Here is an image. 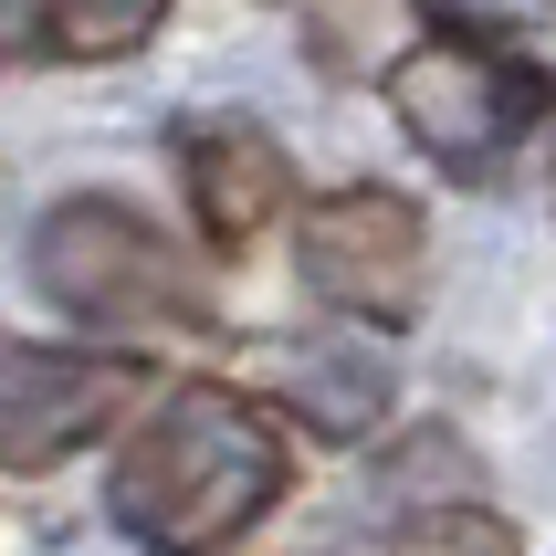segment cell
<instances>
[{"instance_id": "6da1fadb", "label": "cell", "mask_w": 556, "mask_h": 556, "mask_svg": "<svg viewBox=\"0 0 556 556\" xmlns=\"http://www.w3.org/2000/svg\"><path fill=\"white\" fill-rule=\"evenodd\" d=\"M283 483L294 463H283L263 400H242L231 378H179L126 431L116 472H105V515L148 556H220L283 504Z\"/></svg>"}, {"instance_id": "7a4b0ae2", "label": "cell", "mask_w": 556, "mask_h": 556, "mask_svg": "<svg viewBox=\"0 0 556 556\" xmlns=\"http://www.w3.org/2000/svg\"><path fill=\"white\" fill-rule=\"evenodd\" d=\"M22 263H31V283H42L53 315L105 326V337H189V326H211L200 263H189L137 200H116V189L53 200V211L31 220Z\"/></svg>"}, {"instance_id": "3957f363", "label": "cell", "mask_w": 556, "mask_h": 556, "mask_svg": "<svg viewBox=\"0 0 556 556\" xmlns=\"http://www.w3.org/2000/svg\"><path fill=\"white\" fill-rule=\"evenodd\" d=\"M389 116H400V137L431 157L441 179L483 189V179H504L515 148L556 116V74L526 63V53H504V42L441 31V42L389 63Z\"/></svg>"}, {"instance_id": "277c9868", "label": "cell", "mask_w": 556, "mask_h": 556, "mask_svg": "<svg viewBox=\"0 0 556 556\" xmlns=\"http://www.w3.org/2000/svg\"><path fill=\"white\" fill-rule=\"evenodd\" d=\"M420 263H431V220L409 189L346 179L326 200H305L294 220V274L315 305L357 315V326H409L420 315Z\"/></svg>"}, {"instance_id": "5b68a950", "label": "cell", "mask_w": 556, "mask_h": 556, "mask_svg": "<svg viewBox=\"0 0 556 556\" xmlns=\"http://www.w3.org/2000/svg\"><path fill=\"white\" fill-rule=\"evenodd\" d=\"M148 400V368L116 346H42L0 326V472H53Z\"/></svg>"}, {"instance_id": "8992f818", "label": "cell", "mask_w": 556, "mask_h": 556, "mask_svg": "<svg viewBox=\"0 0 556 556\" xmlns=\"http://www.w3.org/2000/svg\"><path fill=\"white\" fill-rule=\"evenodd\" d=\"M168 168H179L189 220H200L211 252H252L283 220V200H294V157H283V137L263 116H242V105L179 116V126H168Z\"/></svg>"}, {"instance_id": "52a82bcc", "label": "cell", "mask_w": 556, "mask_h": 556, "mask_svg": "<svg viewBox=\"0 0 556 556\" xmlns=\"http://www.w3.org/2000/svg\"><path fill=\"white\" fill-rule=\"evenodd\" d=\"M252 378H263V400H283V420H305L315 441H368L400 400V378L389 357L346 337H263L252 346Z\"/></svg>"}, {"instance_id": "ba28073f", "label": "cell", "mask_w": 556, "mask_h": 556, "mask_svg": "<svg viewBox=\"0 0 556 556\" xmlns=\"http://www.w3.org/2000/svg\"><path fill=\"white\" fill-rule=\"evenodd\" d=\"M168 31V0H42V53L53 63H126Z\"/></svg>"}, {"instance_id": "9c48e42d", "label": "cell", "mask_w": 556, "mask_h": 556, "mask_svg": "<svg viewBox=\"0 0 556 556\" xmlns=\"http://www.w3.org/2000/svg\"><path fill=\"white\" fill-rule=\"evenodd\" d=\"M400 546L409 556H515V526L483 515V504H452V515H409Z\"/></svg>"}, {"instance_id": "30bf717a", "label": "cell", "mask_w": 556, "mask_h": 556, "mask_svg": "<svg viewBox=\"0 0 556 556\" xmlns=\"http://www.w3.org/2000/svg\"><path fill=\"white\" fill-rule=\"evenodd\" d=\"M441 31H463V42H515V31L556 22V0H420Z\"/></svg>"}, {"instance_id": "8fae6325", "label": "cell", "mask_w": 556, "mask_h": 556, "mask_svg": "<svg viewBox=\"0 0 556 556\" xmlns=\"http://www.w3.org/2000/svg\"><path fill=\"white\" fill-rule=\"evenodd\" d=\"M42 53V0H0V74Z\"/></svg>"}]
</instances>
